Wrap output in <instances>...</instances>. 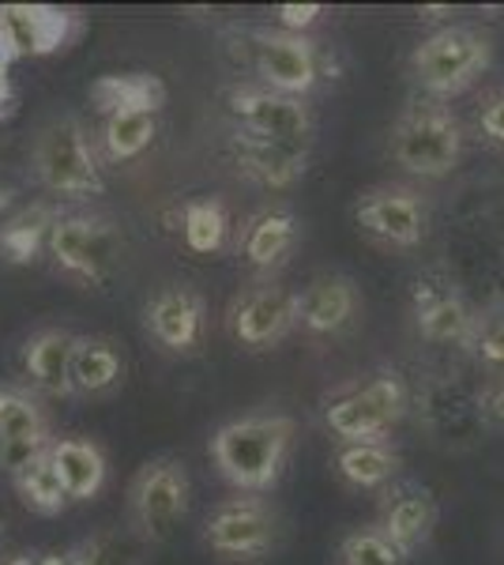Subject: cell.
Here are the masks:
<instances>
[{"mask_svg": "<svg viewBox=\"0 0 504 565\" xmlns=\"http://www.w3.org/2000/svg\"><path fill=\"white\" fill-rule=\"evenodd\" d=\"M12 487H15V494H20L23 505L31 509V513H39V516H61L64 509L72 505L68 494H64V487H61L57 468H53L50 449H45L42 457H34L26 468L15 471Z\"/></svg>", "mask_w": 504, "mask_h": 565, "instance_id": "29", "label": "cell"}, {"mask_svg": "<svg viewBox=\"0 0 504 565\" xmlns=\"http://www.w3.org/2000/svg\"><path fill=\"white\" fill-rule=\"evenodd\" d=\"M90 106L103 117L159 114L167 106V84L151 72H109L90 84Z\"/></svg>", "mask_w": 504, "mask_h": 565, "instance_id": "23", "label": "cell"}, {"mask_svg": "<svg viewBox=\"0 0 504 565\" xmlns=\"http://www.w3.org/2000/svg\"><path fill=\"white\" fill-rule=\"evenodd\" d=\"M57 207L53 204H31V207H20L15 215H8L0 223V253H4L12 264H31L39 260V253L45 249L50 242V231L57 223Z\"/></svg>", "mask_w": 504, "mask_h": 565, "instance_id": "27", "label": "cell"}, {"mask_svg": "<svg viewBox=\"0 0 504 565\" xmlns=\"http://www.w3.org/2000/svg\"><path fill=\"white\" fill-rule=\"evenodd\" d=\"M192 501L189 468L178 457H154L132 476L128 487V527L143 543H167L181 527Z\"/></svg>", "mask_w": 504, "mask_h": 565, "instance_id": "7", "label": "cell"}, {"mask_svg": "<svg viewBox=\"0 0 504 565\" xmlns=\"http://www.w3.org/2000/svg\"><path fill=\"white\" fill-rule=\"evenodd\" d=\"M50 457H53V468H57L68 501H95L103 494V487L109 479V460L98 441L79 437V434L53 437Z\"/></svg>", "mask_w": 504, "mask_h": 565, "instance_id": "22", "label": "cell"}, {"mask_svg": "<svg viewBox=\"0 0 504 565\" xmlns=\"http://www.w3.org/2000/svg\"><path fill=\"white\" fill-rule=\"evenodd\" d=\"M253 72L260 87H271L290 98H305L320 79V50L309 34L264 26V31L253 34Z\"/></svg>", "mask_w": 504, "mask_h": 565, "instance_id": "12", "label": "cell"}, {"mask_svg": "<svg viewBox=\"0 0 504 565\" xmlns=\"http://www.w3.org/2000/svg\"><path fill=\"white\" fill-rule=\"evenodd\" d=\"M407 558L377 532V524L354 527L339 543V565H403Z\"/></svg>", "mask_w": 504, "mask_h": 565, "instance_id": "32", "label": "cell"}, {"mask_svg": "<svg viewBox=\"0 0 504 565\" xmlns=\"http://www.w3.org/2000/svg\"><path fill=\"white\" fill-rule=\"evenodd\" d=\"M12 204H15V189L0 185V223L8 218V212H12Z\"/></svg>", "mask_w": 504, "mask_h": 565, "instance_id": "39", "label": "cell"}, {"mask_svg": "<svg viewBox=\"0 0 504 565\" xmlns=\"http://www.w3.org/2000/svg\"><path fill=\"white\" fill-rule=\"evenodd\" d=\"M4 565H39V554H15V558H8Z\"/></svg>", "mask_w": 504, "mask_h": 565, "instance_id": "41", "label": "cell"}, {"mask_svg": "<svg viewBox=\"0 0 504 565\" xmlns=\"http://www.w3.org/2000/svg\"><path fill=\"white\" fill-rule=\"evenodd\" d=\"M204 543L226 562H260L279 543V513L256 494L226 498L207 513Z\"/></svg>", "mask_w": 504, "mask_h": 565, "instance_id": "11", "label": "cell"}, {"mask_svg": "<svg viewBox=\"0 0 504 565\" xmlns=\"http://www.w3.org/2000/svg\"><path fill=\"white\" fill-rule=\"evenodd\" d=\"M437 521H441V509H437L433 490L418 487V482H403V487H392L384 494L377 532L396 546L403 558H410L433 540Z\"/></svg>", "mask_w": 504, "mask_h": 565, "instance_id": "16", "label": "cell"}, {"mask_svg": "<svg viewBox=\"0 0 504 565\" xmlns=\"http://www.w3.org/2000/svg\"><path fill=\"white\" fill-rule=\"evenodd\" d=\"M479 404L485 423H497L504 430V381H490L485 388H479Z\"/></svg>", "mask_w": 504, "mask_h": 565, "instance_id": "36", "label": "cell"}, {"mask_svg": "<svg viewBox=\"0 0 504 565\" xmlns=\"http://www.w3.org/2000/svg\"><path fill=\"white\" fill-rule=\"evenodd\" d=\"M421 423L429 426V434L444 445H467L474 441V434L485 426L479 392L460 385V381H433L421 392Z\"/></svg>", "mask_w": 504, "mask_h": 565, "instance_id": "19", "label": "cell"}, {"mask_svg": "<svg viewBox=\"0 0 504 565\" xmlns=\"http://www.w3.org/2000/svg\"><path fill=\"white\" fill-rule=\"evenodd\" d=\"M294 418L256 412L223 423L211 434V463L237 494H264L282 479L294 449Z\"/></svg>", "mask_w": 504, "mask_h": 565, "instance_id": "1", "label": "cell"}, {"mask_svg": "<svg viewBox=\"0 0 504 565\" xmlns=\"http://www.w3.org/2000/svg\"><path fill=\"white\" fill-rule=\"evenodd\" d=\"M39 565H68V554H39Z\"/></svg>", "mask_w": 504, "mask_h": 565, "instance_id": "40", "label": "cell"}, {"mask_svg": "<svg viewBox=\"0 0 504 565\" xmlns=\"http://www.w3.org/2000/svg\"><path fill=\"white\" fill-rule=\"evenodd\" d=\"M493 65V42L474 26H441L426 34L410 53V79L421 98L448 103L474 87Z\"/></svg>", "mask_w": 504, "mask_h": 565, "instance_id": "3", "label": "cell"}, {"mask_svg": "<svg viewBox=\"0 0 504 565\" xmlns=\"http://www.w3.org/2000/svg\"><path fill=\"white\" fill-rule=\"evenodd\" d=\"M410 412V392L399 373L384 370L339 388L324 404V426L339 441H384Z\"/></svg>", "mask_w": 504, "mask_h": 565, "instance_id": "5", "label": "cell"}, {"mask_svg": "<svg viewBox=\"0 0 504 565\" xmlns=\"http://www.w3.org/2000/svg\"><path fill=\"white\" fill-rule=\"evenodd\" d=\"M34 181L53 196H95L103 193V167H98L95 143L84 129V121L72 114L45 121L34 136L31 151Z\"/></svg>", "mask_w": 504, "mask_h": 565, "instance_id": "4", "label": "cell"}, {"mask_svg": "<svg viewBox=\"0 0 504 565\" xmlns=\"http://www.w3.org/2000/svg\"><path fill=\"white\" fill-rule=\"evenodd\" d=\"M143 328L167 354L192 359L204 348L207 335V302L189 282H167L143 306Z\"/></svg>", "mask_w": 504, "mask_h": 565, "instance_id": "13", "label": "cell"}, {"mask_svg": "<svg viewBox=\"0 0 504 565\" xmlns=\"http://www.w3.org/2000/svg\"><path fill=\"white\" fill-rule=\"evenodd\" d=\"M151 546L132 527H109L87 535L76 551H68V565H143Z\"/></svg>", "mask_w": 504, "mask_h": 565, "instance_id": "31", "label": "cell"}, {"mask_svg": "<svg viewBox=\"0 0 504 565\" xmlns=\"http://www.w3.org/2000/svg\"><path fill=\"white\" fill-rule=\"evenodd\" d=\"M0 31L8 34L15 57H50L76 42L84 20L72 8L57 4H4L0 8Z\"/></svg>", "mask_w": 504, "mask_h": 565, "instance_id": "15", "label": "cell"}, {"mask_svg": "<svg viewBox=\"0 0 504 565\" xmlns=\"http://www.w3.org/2000/svg\"><path fill=\"white\" fill-rule=\"evenodd\" d=\"M388 154L418 181H441L463 159V125L448 103L418 98L396 117L388 132Z\"/></svg>", "mask_w": 504, "mask_h": 565, "instance_id": "2", "label": "cell"}, {"mask_svg": "<svg viewBox=\"0 0 504 565\" xmlns=\"http://www.w3.org/2000/svg\"><path fill=\"white\" fill-rule=\"evenodd\" d=\"M226 332L242 351H271L298 332V290L275 279H260L242 287L226 306Z\"/></svg>", "mask_w": 504, "mask_h": 565, "instance_id": "10", "label": "cell"}, {"mask_svg": "<svg viewBox=\"0 0 504 565\" xmlns=\"http://www.w3.org/2000/svg\"><path fill=\"white\" fill-rule=\"evenodd\" d=\"M226 109H230L234 129L309 154V143L317 136V117L305 98L279 95V90L260 84H237L226 95Z\"/></svg>", "mask_w": 504, "mask_h": 565, "instance_id": "9", "label": "cell"}, {"mask_svg": "<svg viewBox=\"0 0 504 565\" xmlns=\"http://www.w3.org/2000/svg\"><path fill=\"white\" fill-rule=\"evenodd\" d=\"M45 253L64 279L79 282V287H98L114 276L117 260H121V231L114 218L95 212L57 215Z\"/></svg>", "mask_w": 504, "mask_h": 565, "instance_id": "6", "label": "cell"}, {"mask_svg": "<svg viewBox=\"0 0 504 565\" xmlns=\"http://www.w3.org/2000/svg\"><path fill=\"white\" fill-rule=\"evenodd\" d=\"M279 31H290V34H305L309 26H313L320 15H324V8L320 4H279Z\"/></svg>", "mask_w": 504, "mask_h": 565, "instance_id": "35", "label": "cell"}, {"mask_svg": "<svg viewBox=\"0 0 504 565\" xmlns=\"http://www.w3.org/2000/svg\"><path fill=\"white\" fill-rule=\"evenodd\" d=\"M12 114H15V87H12V76L0 72V121H8Z\"/></svg>", "mask_w": 504, "mask_h": 565, "instance_id": "37", "label": "cell"}, {"mask_svg": "<svg viewBox=\"0 0 504 565\" xmlns=\"http://www.w3.org/2000/svg\"><path fill=\"white\" fill-rule=\"evenodd\" d=\"M0 445H53L42 396L26 385H0Z\"/></svg>", "mask_w": 504, "mask_h": 565, "instance_id": "26", "label": "cell"}, {"mask_svg": "<svg viewBox=\"0 0 504 565\" xmlns=\"http://www.w3.org/2000/svg\"><path fill=\"white\" fill-rule=\"evenodd\" d=\"M72 348H76V332H68V328H39V332L23 343L26 388H34L39 396L68 399L72 396Z\"/></svg>", "mask_w": 504, "mask_h": 565, "instance_id": "20", "label": "cell"}, {"mask_svg": "<svg viewBox=\"0 0 504 565\" xmlns=\"http://www.w3.org/2000/svg\"><path fill=\"white\" fill-rule=\"evenodd\" d=\"M230 162L245 181L268 189V193H287L305 174V151L282 148V143H271L264 136L242 129L230 132Z\"/></svg>", "mask_w": 504, "mask_h": 565, "instance_id": "17", "label": "cell"}, {"mask_svg": "<svg viewBox=\"0 0 504 565\" xmlns=\"http://www.w3.org/2000/svg\"><path fill=\"white\" fill-rule=\"evenodd\" d=\"M354 226L365 242L392 253H410L429 234V200L403 181L369 185L354 200Z\"/></svg>", "mask_w": 504, "mask_h": 565, "instance_id": "8", "label": "cell"}, {"mask_svg": "<svg viewBox=\"0 0 504 565\" xmlns=\"http://www.w3.org/2000/svg\"><path fill=\"white\" fill-rule=\"evenodd\" d=\"M301 238V223L290 207H264L245 223L242 238H237V253L256 271H279L282 264L294 257Z\"/></svg>", "mask_w": 504, "mask_h": 565, "instance_id": "21", "label": "cell"}, {"mask_svg": "<svg viewBox=\"0 0 504 565\" xmlns=\"http://www.w3.org/2000/svg\"><path fill=\"white\" fill-rule=\"evenodd\" d=\"M332 463L351 490H384L399 476V452L388 441H339Z\"/></svg>", "mask_w": 504, "mask_h": 565, "instance_id": "25", "label": "cell"}, {"mask_svg": "<svg viewBox=\"0 0 504 565\" xmlns=\"http://www.w3.org/2000/svg\"><path fill=\"white\" fill-rule=\"evenodd\" d=\"M357 309H362L357 282L343 271H324L305 290H298V328L309 335H339L354 324Z\"/></svg>", "mask_w": 504, "mask_h": 565, "instance_id": "18", "label": "cell"}, {"mask_svg": "<svg viewBox=\"0 0 504 565\" xmlns=\"http://www.w3.org/2000/svg\"><path fill=\"white\" fill-rule=\"evenodd\" d=\"M125 381V354L109 335H76L72 396H109Z\"/></svg>", "mask_w": 504, "mask_h": 565, "instance_id": "24", "label": "cell"}, {"mask_svg": "<svg viewBox=\"0 0 504 565\" xmlns=\"http://www.w3.org/2000/svg\"><path fill=\"white\" fill-rule=\"evenodd\" d=\"M12 61H20V57H15L12 42H8V34L0 31V72H8V68H12Z\"/></svg>", "mask_w": 504, "mask_h": 565, "instance_id": "38", "label": "cell"}, {"mask_svg": "<svg viewBox=\"0 0 504 565\" xmlns=\"http://www.w3.org/2000/svg\"><path fill=\"white\" fill-rule=\"evenodd\" d=\"M467 354L479 362V370L490 381H504V313H479Z\"/></svg>", "mask_w": 504, "mask_h": 565, "instance_id": "33", "label": "cell"}, {"mask_svg": "<svg viewBox=\"0 0 504 565\" xmlns=\"http://www.w3.org/2000/svg\"><path fill=\"white\" fill-rule=\"evenodd\" d=\"M159 136V114H114L103 121L98 148L109 162H132L154 143Z\"/></svg>", "mask_w": 504, "mask_h": 565, "instance_id": "30", "label": "cell"}, {"mask_svg": "<svg viewBox=\"0 0 504 565\" xmlns=\"http://www.w3.org/2000/svg\"><path fill=\"white\" fill-rule=\"evenodd\" d=\"M181 238H185L189 253L196 257H215L230 242V207L218 196L189 200L181 212Z\"/></svg>", "mask_w": 504, "mask_h": 565, "instance_id": "28", "label": "cell"}, {"mask_svg": "<svg viewBox=\"0 0 504 565\" xmlns=\"http://www.w3.org/2000/svg\"><path fill=\"white\" fill-rule=\"evenodd\" d=\"M479 129L493 148H504V87L482 98L479 106Z\"/></svg>", "mask_w": 504, "mask_h": 565, "instance_id": "34", "label": "cell"}, {"mask_svg": "<svg viewBox=\"0 0 504 565\" xmlns=\"http://www.w3.org/2000/svg\"><path fill=\"white\" fill-rule=\"evenodd\" d=\"M410 317H415V328L426 343L463 348V351L474 335V324H479V313H474L460 290L448 279H433V276H421L410 287Z\"/></svg>", "mask_w": 504, "mask_h": 565, "instance_id": "14", "label": "cell"}]
</instances>
